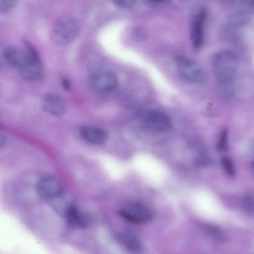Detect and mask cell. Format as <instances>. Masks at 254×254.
Returning <instances> with one entry per match:
<instances>
[{
    "mask_svg": "<svg viewBox=\"0 0 254 254\" xmlns=\"http://www.w3.org/2000/svg\"><path fill=\"white\" fill-rule=\"evenodd\" d=\"M239 67L237 55L228 50H222L214 56L212 69L215 77L219 82H231L235 77Z\"/></svg>",
    "mask_w": 254,
    "mask_h": 254,
    "instance_id": "cell-1",
    "label": "cell"
},
{
    "mask_svg": "<svg viewBox=\"0 0 254 254\" xmlns=\"http://www.w3.org/2000/svg\"><path fill=\"white\" fill-rule=\"evenodd\" d=\"M80 31L78 21L73 17L65 16L57 19L50 32V38L56 44L68 45L74 41Z\"/></svg>",
    "mask_w": 254,
    "mask_h": 254,
    "instance_id": "cell-2",
    "label": "cell"
},
{
    "mask_svg": "<svg viewBox=\"0 0 254 254\" xmlns=\"http://www.w3.org/2000/svg\"><path fill=\"white\" fill-rule=\"evenodd\" d=\"M137 119L143 127L156 131H167L171 125L169 118L156 110L143 111L138 114Z\"/></svg>",
    "mask_w": 254,
    "mask_h": 254,
    "instance_id": "cell-3",
    "label": "cell"
},
{
    "mask_svg": "<svg viewBox=\"0 0 254 254\" xmlns=\"http://www.w3.org/2000/svg\"><path fill=\"white\" fill-rule=\"evenodd\" d=\"M118 213L121 217L135 224H145L153 218L151 210L139 202L130 203L125 208L120 209Z\"/></svg>",
    "mask_w": 254,
    "mask_h": 254,
    "instance_id": "cell-4",
    "label": "cell"
},
{
    "mask_svg": "<svg viewBox=\"0 0 254 254\" xmlns=\"http://www.w3.org/2000/svg\"><path fill=\"white\" fill-rule=\"evenodd\" d=\"M175 61L180 73L185 79L195 83L204 82L205 72L196 64L181 55H177Z\"/></svg>",
    "mask_w": 254,
    "mask_h": 254,
    "instance_id": "cell-5",
    "label": "cell"
},
{
    "mask_svg": "<svg viewBox=\"0 0 254 254\" xmlns=\"http://www.w3.org/2000/svg\"><path fill=\"white\" fill-rule=\"evenodd\" d=\"M90 78L92 88L99 93L112 92L116 88L118 84L116 75L109 71L93 73Z\"/></svg>",
    "mask_w": 254,
    "mask_h": 254,
    "instance_id": "cell-6",
    "label": "cell"
},
{
    "mask_svg": "<svg viewBox=\"0 0 254 254\" xmlns=\"http://www.w3.org/2000/svg\"><path fill=\"white\" fill-rule=\"evenodd\" d=\"M41 107L45 112L56 116L63 115L67 110L65 99L62 95L55 93L45 94L41 100Z\"/></svg>",
    "mask_w": 254,
    "mask_h": 254,
    "instance_id": "cell-7",
    "label": "cell"
},
{
    "mask_svg": "<svg viewBox=\"0 0 254 254\" xmlns=\"http://www.w3.org/2000/svg\"><path fill=\"white\" fill-rule=\"evenodd\" d=\"M4 61L10 65L18 69L32 63H36L32 60L26 51H23L15 46H8L2 52Z\"/></svg>",
    "mask_w": 254,
    "mask_h": 254,
    "instance_id": "cell-8",
    "label": "cell"
},
{
    "mask_svg": "<svg viewBox=\"0 0 254 254\" xmlns=\"http://www.w3.org/2000/svg\"><path fill=\"white\" fill-rule=\"evenodd\" d=\"M36 190L42 197L54 198L62 194L63 189L58 180L51 177H44L37 182Z\"/></svg>",
    "mask_w": 254,
    "mask_h": 254,
    "instance_id": "cell-9",
    "label": "cell"
},
{
    "mask_svg": "<svg viewBox=\"0 0 254 254\" xmlns=\"http://www.w3.org/2000/svg\"><path fill=\"white\" fill-rule=\"evenodd\" d=\"M64 215L68 225L73 229H83L90 223L89 215L73 203L69 205Z\"/></svg>",
    "mask_w": 254,
    "mask_h": 254,
    "instance_id": "cell-10",
    "label": "cell"
},
{
    "mask_svg": "<svg viewBox=\"0 0 254 254\" xmlns=\"http://www.w3.org/2000/svg\"><path fill=\"white\" fill-rule=\"evenodd\" d=\"M206 19L205 11H201L192 22L190 29V39L193 47L198 48L202 44L204 38V23Z\"/></svg>",
    "mask_w": 254,
    "mask_h": 254,
    "instance_id": "cell-11",
    "label": "cell"
},
{
    "mask_svg": "<svg viewBox=\"0 0 254 254\" xmlns=\"http://www.w3.org/2000/svg\"><path fill=\"white\" fill-rule=\"evenodd\" d=\"M79 131L85 140L93 144H101L105 142L108 137L107 131L100 128L81 126L80 127Z\"/></svg>",
    "mask_w": 254,
    "mask_h": 254,
    "instance_id": "cell-12",
    "label": "cell"
},
{
    "mask_svg": "<svg viewBox=\"0 0 254 254\" xmlns=\"http://www.w3.org/2000/svg\"><path fill=\"white\" fill-rule=\"evenodd\" d=\"M20 76L30 81H40L44 77L41 64L32 63L18 69Z\"/></svg>",
    "mask_w": 254,
    "mask_h": 254,
    "instance_id": "cell-13",
    "label": "cell"
},
{
    "mask_svg": "<svg viewBox=\"0 0 254 254\" xmlns=\"http://www.w3.org/2000/svg\"><path fill=\"white\" fill-rule=\"evenodd\" d=\"M120 244L126 249L131 252H138L141 249V244L138 238L132 234L124 232L117 236Z\"/></svg>",
    "mask_w": 254,
    "mask_h": 254,
    "instance_id": "cell-14",
    "label": "cell"
},
{
    "mask_svg": "<svg viewBox=\"0 0 254 254\" xmlns=\"http://www.w3.org/2000/svg\"><path fill=\"white\" fill-rule=\"evenodd\" d=\"M23 43L25 50L32 60L36 63H41L39 53L34 46L27 40H23Z\"/></svg>",
    "mask_w": 254,
    "mask_h": 254,
    "instance_id": "cell-15",
    "label": "cell"
},
{
    "mask_svg": "<svg viewBox=\"0 0 254 254\" xmlns=\"http://www.w3.org/2000/svg\"><path fill=\"white\" fill-rule=\"evenodd\" d=\"M221 164L226 172L230 176L235 173V168L232 160L228 157H224L221 159Z\"/></svg>",
    "mask_w": 254,
    "mask_h": 254,
    "instance_id": "cell-16",
    "label": "cell"
},
{
    "mask_svg": "<svg viewBox=\"0 0 254 254\" xmlns=\"http://www.w3.org/2000/svg\"><path fill=\"white\" fill-rule=\"evenodd\" d=\"M18 0H0V11L6 13L13 8Z\"/></svg>",
    "mask_w": 254,
    "mask_h": 254,
    "instance_id": "cell-17",
    "label": "cell"
},
{
    "mask_svg": "<svg viewBox=\"0 0 254 254\" xmlns=\"http://www.w3.org/2000/svg\"><path fill=\"white\" fill-rule=\"evenodd\" d=\"M243 206L245 210L249 213H254V197L246 196L243 200Z\"/></svg>",
    "mask_w": 254,
    "mask_h": 254,
    "instance_id": "cell-18",
    "label": "cell"
},
{
    "mask_svg": "<svg viewBox=\"0 0 254 254\" xmlns=\"http://www.w3.org/2000/svg\"><path fill=\"white\" fill-rule=\"evenodd\" d=\"M228 136L226 131L222 132L217 144L218 149L222 151H226L228 147Z\"/></svg>",
    "mask_w": 254,
    "mask_h": 254,
    "instance_id": "cell-19",
    "label": "cell"
},
{
    "mask_svg": "<svg viewBox=\"0 0 254 254\" xmlns=\"http://www.w3.org/2000/svg\"><path fill=\"white\" fill-rule=\"evenodd\" d=\"M117 6L128 8L132 7L135 3L136 0H111Z\"/></svg>",
    "mask_w": 254,
    "mask_h": 254,
    "instance_id": "cell-20",
    "label": "cell"
},
{
    "mask_svg": "<svg viewBox=\"0 0 254 254\" xmlns=\"http://www.w3.org/2000/svg\"><path fill=\"white\" fill-rule=\"evenodd\" d=\"M209 231V235L215 240L222 241L224 238L223 233L219 229L213 228L210 229Z\"/></svg>",
    "mask_w": 254,
    "mask_h": 254,
    "instance_id": "cell-21",
    "label": "cell"
},
{
    "mask_svg": "<svg viewBox=\"0 0 254 254\" xmlns=\"http://www.w3.org/2000/svg\"><path fill=\"white\" fill-rule=\"evenodd\" d=\"M61 84L63 89L65 91H69L71 89V84L68 79L63 78L61 79Z\"/></svg>",
    "mask_w": 254,
    "mask_h": 254,
    "instance_id": "cell-22",
    "label": "cell"
},
{
    "mask_svg": "<svg viewBox=\"0 0 254 254\" xmlns=\"http://www.w3.org/2000/svg\"><path fill=\"white\" fill-rule=\"evenodd\" d=\"M165 0H144L146 4L151 7L156 6L164 2Z\"/></svg>",
    "mask_w": 254,
    "mask_h": 254,
    "instance_id": "cell-23",
    "label": "cell"
},
{
    "mask_svg": "<svg viewBox=\"0 0 254 254\" xmlns=\"http://www.w3.org/2000/svg\"><path fill=\"white\" fill-rule=\"evenodd\" d=\"M4 141H5L4 138L1 135V136H0V148H1L2 146L3 145Z\"/></svg>",
    "mask_w": 254,
    "mask_h": 254,
    "instance_id": "cell-24",
    "label": "cell"
}]
</instances>
